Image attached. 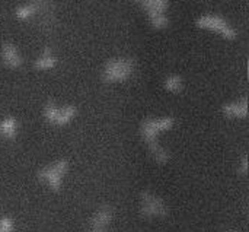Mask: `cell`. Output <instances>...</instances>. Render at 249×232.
<instances>
[{
	"instance_id": "1",
	"label": "cell",
	"mask_w": 249,
	"mask_h": 232,
	"mask_svg": "<svg viewBox=\"0 0 249 232\" xmlns=\"http://www.w3.org/2000/svg\"><path fill=\"white\" fill-rule=\"evenodd\" d=\"M197 25L200 28H206V29L220 32L226 38H233L235 37V29L219 15H204V16L197 19Z\"/></svg>"
},
{
	"instance_id": "2",
	"label": "cell",
	"mask_w": 249,
	"mask_h": 232,
	"mask_svg": "<svg viewBox=\"0 0 249 232\" xmlns=\"http://www.w3.org/2000/svg\"><path fill=\"white\" fill-rule=\"evenodd\" d=\"M169 0H142V7L146 10L149 18L166 15Z\"/></svg>"
},
{
	"instance_id": "3",
	"label": "cell",
	"mask_w": 249,
	"mask_h": 232,
	"mask_svg": "<svg viewBox=\"0 0 249 232\" xmlns=\"http://www.w3.org/2000/svg\"><path fill=\"white\" fill-rule=\"evenodd\" d=\"M36 10H38V3L31 1V3H25V4L16 7L15 15H16L18 19H28V18H31L32 15H35Z\"/></svg>"
},
{
	"instance_id": "4",
	"label": "cell",
	"mask_w": 249,
	"mask_h": 232,
	"mask_svg": "<svg viewBox=\"0 0 249 232\" xmlns=\"http://www.w3.org/2000/svg\"><path fill=\"white\" fill-rule=\"evenodd\" d=\"M150 22L155 28H163L168 23V18H166V15H159V16L150 18Z\"/></svg>"
},
{
	"instance_id": "5",
	"label": "cell",
	"mask_w": 249,
	"mask_h": 232,
	"mask_svg": "<svg viewBox=\"0 0 249 232\" xmlns=\"http://www.w3.org/2000/svg\"><path fill=\"white\" fill-rule=\"evenodd\" d=\"M131 1H142V0H131Z\"/></svg>"
}]
</instances>
